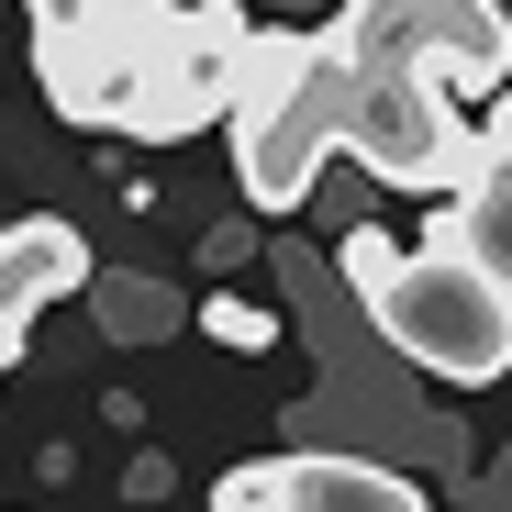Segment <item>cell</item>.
<instances>
[{
    "mask_svg": "<svg viewBox=\"0 0 512 512\" xmlns=\"http://www.w3.org/2000/svg\"><path fill=\"white\" fill-rule=\"evenodd\" d=\"M34 78H45V112H56V123H112V134H123V112H134V67L78 23V12L34 23Z\"/></svg>",
    "mask_w": 512,
    "mask_h": 512,
    "instance_id": "cell-5",
    "label": "cell"
},
{
    "mask_svg": "<svg viewBox=\"0 0 512 512\" xmlns=\"http://www.w3.org/2000/svg\"><path fill=\"white\" fill-rule=\"evenodd\" d=\"M23 12H34V23H56V12H78V0H23Z\"/></svg>",
    "mask_w": 512,
    "mask_h": 512,
    "instance_id": "cell-13",
    "label": "cell"
},
{
    "mask_svg": "<svg viewBox=\"0 0 512 512\" xmlns=\"http://www.w3.org/2000/svg\"><path fill=\"white\" fill-rule=\"evenodd\" d=\"M346 67H423L446 90H512V12L501 0H346L334 12Z\"/></svg>",
    "mask_w": 512,
    "mask_h": 512,
    "instance_id": "cell-4",
    "label": "cell"
},
{
    "mask_svg": "<svg viewBox=\"0 0 512 512\" xmlns=\"http://www.w3.org/2000/svg\"><path fill=\"white\" fill-rule=\"evenodd\" d=\"M346 90H357V67H346L334 34H279V23L245 34L223 123H234V167H245L256 212H301L312 201V179L346 145Z\"/></svg>",
    "mask_w": 512,
    "mask_h": 512,
    "instance_id": "cell-1",
    "label": "cell"
},
{
    "mask_svg": "<svg viewBox=\"0 0 512 512\" xmlns=\"http://www.w3.org/2000/svg\"><path fill=\"white\" fill-rule=\"evenodd\" d=\"M67 290H90V245H78V223L34 212V223H0V357L23 346V323Z\"/></svg>",
    "mask_w": 512,
    "mask_h": 512,
    "instance_id": "cell-6",
    "label": "cell"
},
{
    "mask_svg": "<svg viewBox=\"0 0 512 512\" xmlns=\"http://www.w3.org/2000/svg\"><path fill=\"white\" fill-rule=\"evenodd\" d=\"M201 323L223 334V346H245V357H256V346H279V312H256V301H212Z\"/></svg>",
    "mask_w": 512,
    "mask_h": 512,
    "instance_id": "cell-11",
    "label": "cell"
},
{
    "mask_svg": "<svg viewBox=\"0 0 512 512\" xmlns=\"http://www.w3.org/2000/svg\"><path fill=\"white\" fill-rule=\"evenodd\" d=\"M0 368H12V357H0Z\"/></svg>",
    "mask_w": 512,
    "mask_h": 512,
    "instance_id": "cell-14",
    "label": "cell"
},
{
    "mask_svg": "<svg viewBox=\"0 0 512 512\" xmlns=\"http://www.w3.org/2000/svg\"><path fill=\"white\" fill-rule=\"evenodd\" d=\"M346 156L368 167V179L435 190V201H457L479 167H490V145L457 112V90L423 78V67H357V90H346Z\"/></svg>",
    "mask_w": 512,
    "mask_h": 512,
    "instance_id": "cell-3",
    "label": "cell"
},
{
    "mask_svg": "<svg viewBox=\"0 0 512 512\" xmlns=\"http://www.w3.org/2000/svg\"><path fill=\"white\" fill-rule=\"evenodd\" d=\"M334 268H346V290H357V301H379V290H390V268H401V245H390L379 223H346V245H334Z\"/></svg>",
    "mask_w": 512,
    "mask_h": 512,
    "instance_id": "cell-10",
    "label": "cell"
},
{
    "mask_svg": "<svg viewBox=\"0 0 512 512\" xmlns=\"http://www.w3.org/2000/svg\"><path fill=\"white\" fill-rule=\"evenodd\" d=\"M212 512H290V457H256L212 479Z\"/></svg>",
    "mask_w": 512,
    "mask_h": 512,
    "instance_id": "cell-9",
    "label": "cell"
},
{
    "mask_svg": "<svg viewBox=\"0 0 512 512\" xmlns=\"http://www.w3.org/2000/svg\"><path fill=\"white\" fill-rule=\"evenodd\" d=\"M368 323H379L390 357H412L423 379H457V390H490L512 368V290L457 245V223H435L423 245H401V268L368 301Z\"/></svg>",
    "mask_w": 512,
    "mask_h": 512,
    "instance_id": "cell-2",
    "label": "cell"
},
{
    "mask_svg": "<svg viewBox=\"0 0 512 512\" xmlns=\"http://www.w3.org/2000/svg\"><path fill=\"white\" fill-rule=\"evenodd\" d=\"M112 323H123V334H145V323H167V290H112Z\"/></svg>",
    "mask_w": 512,
    "mask_h": 512,
    "instance_id": "cell-12",
    "label": "cell"
},
{
    "mask_svg": "<svg viewBox=\"0 0 512 512\" xmlns=\"http://www.w3.org/2000/svg\"><path fill=\"white\" fill-rule=\"evenodd\" d=\"M290 512H423V479H401L379 457L312 446V457H290Z\"/></svg>",
    "mask_w": 512,
    "mask_h": 512,
    "instance_id": "cell-7",
    "label": "cell"
},
{
    "mask_svg": "<svg viewBox=\"0 0 512 512\" xmlns=\"http://www.w3.org/2000/svg\"><path fill=\"white\" fill-rule=\"evenodd\" d=\"M446 223H457V245L479 256V268L512 290V156H490V167H479V179L446 201Z\"/></svg>",
    "mask_w": 512,
    "mask_h": 512,
    "instance_id": "cell-8",
    "label": "cell"
}]
</instances>
